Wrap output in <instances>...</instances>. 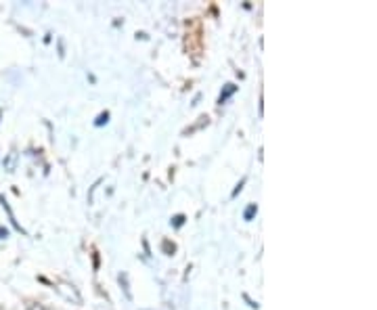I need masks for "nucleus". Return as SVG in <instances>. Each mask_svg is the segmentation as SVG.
<instances>
[{
    "label": "nucleus",
    "mask_w": 377,
    "mask_h": 310,
    "mask_svg": "<svg viewBox=\"0 0 377 310\" xmlns=\"http://www.w3.org/2000/svg\"><path fill=\"white\" fill-rule=\"evenodd\" d=\"M256 212H258V206H256V203H252V206H250V208H248V210H246V214H243V218H246V220H252V218H254V214H256Z\"/></svg>",
    "instance_id": "f257e3e1"
},
{
    "label": "nucleus",
    "mask_w": 377,
    "mask_h": 310,
    "mask_svg": "<svg viewBox=\"0 0 377 310\" xmlns=\"http://www.w3.org/2000/svg\"><path fill=\"white\" fill-rule=\"evenodd\" d=\"M233 93H235V86H233V84H229V89H226V93H224V95H220V103H222V101H226V97L233 95Z\"/></svg>",
    "instance_id": "f03ea898"
},
{
    "label": "nucleus",
    "mask_w": 377,
    "mask_h": 310,
    "mask_svg": "<svg viewBox=\"0 0 377 310\" xmlns=\"http://www.w3.org/2000/svg\"><path fill=\"white\" fill-rule=\"evenodd\" d=\"M28 310H44V306H40V304H32Z\"/></svg>",
    "instance_id": "20e7f679"
},
{
    "label": "nucleus",
    "mask_w": 377,
    "mask_h": 310,
    "mask_svg": "<svg viewBox=\"0 0 377 310\" xmlns=\"http://www.w3.org/2000/svg\"><path fill=\"white\" fill-rule=\"evenodd\" d=\"M107 118H109V113H107V111H105V113H101V116H99V120H97V126H101L103 122H107Z\"/></svg>",
    "instance_id": "7ed1b4c3"
}]
</instances>
